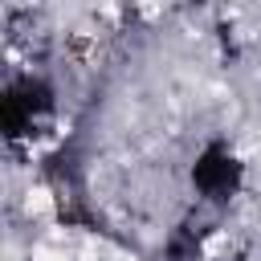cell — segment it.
<instances>
[{
  "label": "cell",
  "instance_id": "obj_1",
  "mask_svg": "<svg viewBox=\"0 0 261 261\" xmlns=\"http://www.w3.org/2000/svg\"><path fill=\"white\" fill-rule=\"evenodd\" d=\"M57 110V90L45 73H12L0 90V130L8 143L33 139Z\"/></svg>",
  "mask_w": 261,
  "mask_h": 261
},
{
  "label": "cell",
  "instance_id": "obj_2",
  "mask_svg": "<svg viewBox=\"0 0 261 261\" xmlns=\"http://www.w3.org/2000/svg\"><path fill=\"white\" fill-rule=\"evenodd\" d=\"M188 184L192 192L204 200V204H232L245 188V159L237 155L232 143L224 139H208L196 155H192V167H188Z\"/></svg>",
  "mask_w": 261,
  "mask_h": 261
}]
</instances>
